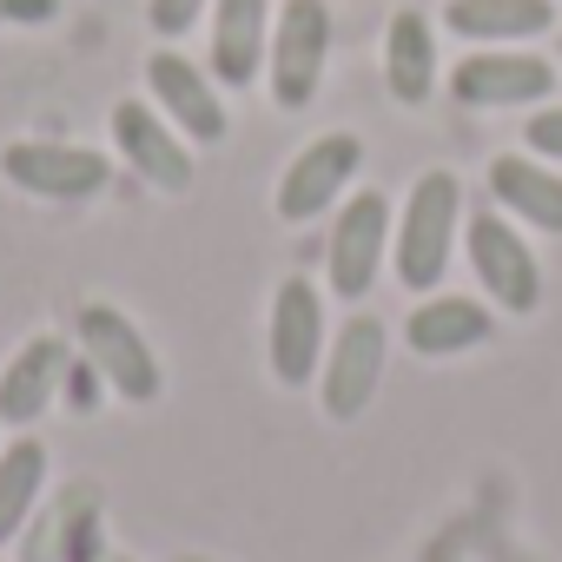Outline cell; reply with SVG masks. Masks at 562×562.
Here are the masks:
<instances>
[{"label": "cell", "instance_id": "obj_23", "mask_svg": "<svg viewBox=\"0 0 562 562\" xmlns=\"http://www.w3.org/2000/svg\"><path fill=\"white\" fill-rule=\"evenodd\" d=\"M60 397H67V404L80 411V417H93V411H100V404H106L113 391H106V384H100V371H93V364L80 358V364L67 371V391H60Z\"/></svg>", "mask_w": 562, "mask_h": 562}, {"label": "cell", "instance_id": "obj_9", "mask_svg": "<svg viewBox=\"0 0 562 562\" xmlns=\"http://www.w3.org/2000/svg\"><path fill=\"white\" fill-rule=\"evenodd\" d=\"M0 172H8L14 192L54 199V205L93 199V192H106V179H113L106 153L74 146V139H14V146H0Z\"/></svg>", "mask_w": 562, "mask_h": 562}, {"label": "cell", "instance_id": "obj_17", "mask_svg": "<svg viewBox=\"0 0 562 562\" xmlns=\"http://www.w3.org/2000/svg\"><path fill=\"white\" fill-rule=\"evenodd\" d=\"M490 192H496L503 218L562 238V172L549 159H536V153H496L490 159Z\"/></svg>", "mask_w": 562, "mask_h": 562}, {"label": "cell", "instance_id": "obj_27", "mask_svg": "<svg viewBox=\"0 0 562 562\" xmlns=\"http://www.w3.org/2000/svg\"><path fill=\"white\" fill-rule=\"evenodd\" d=\"M430 562H457V555H430Z\"/></svg>", "mask_w": 562, "mask_h": 562}, {"label": "cell", "instance_id": "obj_24", "mask_svg": "<svg viewBox=\"0 0 562 562\" xmlns=\"http://www.w3.org/2000/svg\"><path fill=\"white\" fill-rule=\"evenodd\" d=\"M60 0H0V27H47Z\"/></svg>", "mask_w": 562, "mask_h": 562}, {"label": "cell", "instance_id": "obj_3", "mask_svg": "<svg viewBox=\"0 0 562 562\" xmlns=\"http://www.w3.org/2000/svg\"><path fill=\"white\" fill-rule=\"evenodd\" d=\"M325 60H331V8L325 0H285L271 14V54H265L271 100L285 113H305L318 100Z\"/></svg>", "mask_w": 562, "mask_h": 562}, {"label": "cell", "instance_id": "obj_11", "mask_svg": "<svg viewBox=\"0 0 562 562\" xmlns=\"http://www.w3.org/2000/svg\"><path fill=\"white\" fill-rule=\"evenodd\" d=\"M113 146L120 159L153 186V192H186L192 186V139L146 100H120L113 106Z\"/></svg>", "mask_w": 562, "mask_h": 562}, {"label": "cell", "instance_id": "obj_20", "mask_svg": "<svg viewBox=\"0 0 562 562\" xmlns=\"http://www.w3.org/2000/svg\"><path fill=\"white\" fill-rule=\"evenodd\" d=\"M41 503H47V443L14 437L0 450V542H21Z\"/></svg>", "mask_w": 562, "mask_h": 562}, {"label": "cell", "instance_id": "obj_18", "mask_svg": "<svg viewBox=\"0 0 562 562\" xmlns=\"http://www.w3.org/2000/svg\"><path fill=\"white\" fill-rule=\"evenodd\" d=\"M443 27L457 41H476V47H522V41L555 27V8L549 0H450Z\"/></svg>", "mask_w": 562, "mask_h": 562}, {"label": "cell", "instance_id": "obj_14", "mask_svg": "<svg viewBox=\"0 0 562 562\" xmlns=\"http://www.w3.org/2000/svg\"><path fill=\"white\" fill-rule=\"evenodd\" d=\"M496 338V312L463 292H424V305L404 318V345L417 358H463Z\"/></svg>", "mask_w": 562, "mask_h": 562}, {"label": "cell", "instance_id": "obj_1", "mask_svg": "<svg viewBox=\"0 0 562 562\" xmlns=\"http://www.w3.org/2000/svg\"><path fill=\"white\" fill-rule=\"evenodd\" d=\"M457 232H463V179L430 166L411 192H404V212L391 225V271L404 292H437L450 278V258H457Z\"/></svg>", "mask_w": 562, "mask_h": 562}, {"label": "cell", "instance_id": "obj_28", "mask_svg": "<svg viewBox=\"0 0 562 562\" xmlns=\"http://www.w3.org/2000/svg\"><path fill=\"white\" fill-rule=\"evenodd\" d=\"M0 562H8V555H0Z\"/></svg>", "mask_w": 562, "mask_h": 562}, {"label": "cell", "instance_id": "obj_7", "mask_svg": "<svg viewBox=\"0 0 562 562\" xmlns=\"http://www.w3.org/2000/svg\"><path fill=\"white\" fill-rule=\"evenodd\" d=\"M391 225H397V212H391L384 192H351V199L338 205L331 238H325V278H331V292H338L345 305L371 299L378 271L391 265Z\"/></svg>", "mask_w": 562, "mask_h": 562}, {"label": "cell", "instance_id": "obj_16", "mask_svg": "<svg viewBox=\"0 0 562 562\" xmlns=\"http://www.w3.org/2000/svg\"><path fill=\"white\" fill-rule=\"evenodd\" d=\"M271 54V0H212V80L251 87Z\"/></svg>", "mask_w": 562, "mask_h": 562}, {"label": "cell", "instance_id": "obj_25", "mask_svg": "<svg viewBox=\"0 0 562 562\" xmlns=\"http://www.w3.org/2000/svg\"><path fill=\"white\" fill-rule=\"evenodd\" d=\"M172 562H218V555H192V549H186V555H172Z\"/></svg>", "mask_w": 562, "mask_h": 562}, {"label": "cell", "instance_id": "obj_6", "mask_svg": "<svg viewBox=\"0 0 562 562\" xmlns=\"http://www.w3.org/2000/svg\"><path fill=\"white\" fill-rule=\"evenodd\" d=\"M325 345H331V325H325V292L312 285L305 271L278 278V292H271V318H265V364H271V378L285 384V391L318 384Z\"/></svg>", "mask_w": 562, "mask_h": 562}, {"label": "cell", "instance_id": "obj_21", "mask_svg": "<svg viewBox=\"0 0 562 562\" xmlns=\"http://www.w3.org/2000/svg\"><path fill=\"white\" fill-rule=\"evenodd\" d=\"M199 14H212V0H146V21H153V34H166V41L192 34Z\"/></svg>", "mask_w": 562, "mask_h": 562}, {"label": "cell", "instance_id": "obj_22", "mask_svg": "<svg viewBox=\"0 0 562 562\" xmlns=\"http://www.w3.org/2000/svg\"><path fill=\"white\" fill-rule=\"evenodd\" d=\"M522 146L549 166H562V106H536V120L522 126Z\"/></svg>", "mask_w": 562, "mask_h": 562}, {"label": "cell", "instance_id": "obj_19", "mask_svg": "<svg viewBox=\"0 0 562 562\" xmlns=\"http://www.w3.org/2000/svg\"><path fill=\"white\" fill-rule=\"evenodd\" d=\"M384 87L404 106H424L437 93V34L417 8L391 14V27H384Z\"/></svg>", "mask_w": 562, "mask_h": 562}, {"label": "cell", "instance_id": "obj_8", "mask_svg": "<svg viewBox=\"0 0 562 562\" xmlns=\"http://www.w3.org/2000/svg\"><path fill=\"white\" fill-rule=\"evenodd\" d=\"M364 166V139L358 133H318L285 172H278V218L285 225H312L325 212H338L351 199V179Z\"/></svg>", "mask_w": 562, "mask_h": 562}, {"label": "cell", "instance_id": "obj_12", "mask_svg": "<svg viewBox=\"0 0 562 562\" xmlns=\"http://www.w3.org/2000/svg\"><path fill=\"white\" fill-rule=\"evenodd\" d=\"M146 87H153V106H159L192 146H218V139H225V100H218L212 74L192 67L179 47H159V54L146 60Z\"/></svg>", "mask_w": 562, "mask_h": 562}, {"label": "cell", "instance_id": "obj_29", "mask_svg": "<svg viewBox=\"0 0 562 562\" xmlns=\"http://www.w3.org/2000/svg\"><path fill=\"white\" fill-rule=\"evenodd\" d=\"M555 47H562V41H555Z\"/></svg>", "mask_w": 562, "mask_h": 562}, {"label": "cell", "instance_id": "obj_2", "mask_svg": "<svg viewBox=\"0 0 562 562\" xmlns=\"http://www.w3.org/2000/svg\"><path fill=\"white\" fill-rule=\"evenodd\" d=\"M384 364H391V325L378 312H351L331 345H325V364H318V404L331 424H358L384 384Z\"/></svg>", "mask_w": 562, "mask_h": 562}, {"label": "cell", "instance_id": "obj_26", "mask_svg": "<svg viewBox=\"0 0 562 562\" xmlns=\"http://www.w3.org/2000/svg\"><path fill=\"white\" fill-rule=\"evenodd\" d=\"M100 562H133V555H100Z\"/></svg>", "mask_w": 562, "mask_h": 562}, {"label": "cell", "instance_id": "obj_5", "mask_svg": "<svg viewBox=\"0 0 562 562\" xmlns=\"http://www.w3.org/2000/svg\"><path fill=\"white\" fill-rule=\"evenodd\" d=\"M463 251H470V271H476V285L496 312L529 318L542 305V265H536L529 238L516 232V218H503V212L463 218Z\"/></svg>", "mask_w": 562, "mask_h": 562}, {"label": "cell", "instance_id": "obj_13", "mask_svg": "<svg viewBox=\"0 0 562 562\" xmlns=\"http://www.w3.org/2000/svg\"><path fill=\"white\" fill-rule=\"evenodd\" d=\"M67 371H74V358H67V338H54V331L27 338V345L8 358V371H0V424L34 430V424H41V417L60 404V391H67Z\"/></svg>", "mask_w": 562, "mask_h": 562}, {"label": "cell", "instance_id": "obj_4", "mask_svg": "<svg viewBox=\"0 0 562 562\" xmlns=\"http://www.w3.org/2000/svg\"><path fill=\"white\" fill-rule=\"evenodd\" d=\"M80 358L100 371V384L120 404H159L166 397V371L146 345V331L120 312V305H80Z\"/></svg>", "mask_w": 562, "mask_h": 562}, {"label": "cell", "instance_id": "obj_10", "mask_svg": "<svg viewBox=\"0 0 562 562\" xmlns=\"http://www.w3.org/2000/svg\"><path fill=\"white\" fill-rule=\"evenodd\" d=\"M555 93V60L529 54V47H476L470 60H457L450 74V100L457 106H549Z\"/></svg>", "mask_w": 562, "mask_h": 562}, {"label": "cell", "instance_id": "obj_15", "mask_svg": "<svg viewBox=\"0 0 562 562\" xmlns=\"http://www.w3.org/2000/svg\"><path fill=\"white\" fill-rule=\"evenodd\" d=\"M93 536H100V490L67 483L54 503L34 509L21 562H93Z\"/></svg>", "mask_w": 562, "mask_h": 562}]
</instances>
